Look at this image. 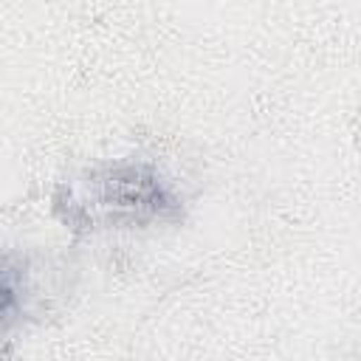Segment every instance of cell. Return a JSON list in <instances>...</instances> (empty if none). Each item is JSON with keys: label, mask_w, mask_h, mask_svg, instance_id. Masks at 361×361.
<instances>
[{"label": "cell", "mask_w": 361, "mask_h": 361, "mask_svg": "<svg viewBox=\"0 0 361 361\" xmlns=\"http://www.w3.org/2000/svg\"><path fill=\"white\" fill-rule=\"evenodd\" d=\"M93 206L113 220H152L178 214V197L147 164L110 166L90 180Z\"/></svg>", "instance_id": "obj_1"}]
</instances>
